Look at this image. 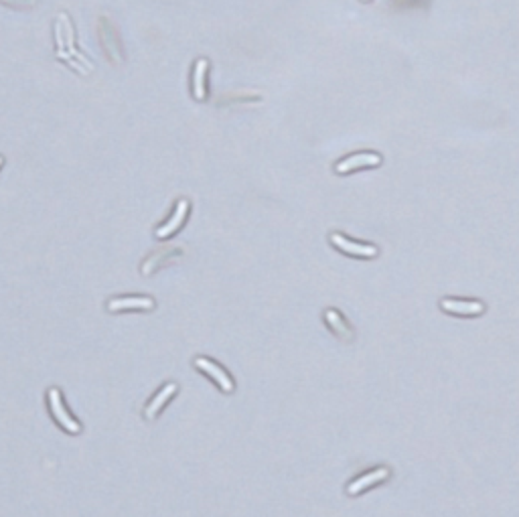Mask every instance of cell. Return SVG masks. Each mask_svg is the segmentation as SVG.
<instances>
[{
	"mask_svg": "<svg viewBox=\"0 0 519 517\" xmlns=\"http://www.w3.org/2000/svg\"><path fill=\"white\" fill-rule=\"evenodd\" d=\"M381 165V156L375 154V152H359V154H351L347 156L345 160L337 162L335 171L345 175V173H351L355 169H363V167H377Z\"/></svg>",
	"mask_w": 519,
	"mask_h": 517,
	"instance_id": "cell-1",
	"label": "cell"
},
{
	"mask_svg": "<svg viewBox=\"0 0 519 517\" xmlns=\"http://www.w3.org/2000/svg\"><path fill=\"white\" fill-rule=\"evenodd\" d=\"M49 406H51V412H53V416L57 418V422L65 428V430H70V432H74L77 434L81 428H79V424L75 422L74 418L67 414V410L63 408V402H61V392L59 390H49Z\"/></svg>",
	"mask_w": 519,
	"mask_h": 517,
	"instance_id": "cell-2",
	"label": "cell"
},
{
	"mask_svg": "<svg viewBox=\"0 0 519 517\" xmlns=\"http://www.w3.org/2000/svg\"><path fill=\"white\" fill-rule=\"evenodd\" d=\"M331 242H333V246H337L339 250H343V252H347V254H351V256H363V258H373V256H377V248H375V246H366V244L351 242V240H347V238L341 235V233H333V235H331Z\"/></svg>",
	"mask_w": 519,
	"mask_h": 517,
	"instance_id": "cell-3",
	"label": "cell"
},
{
	"mask_svg": "<svg viewBox=\"0 0 519 517\" xmlns=\"http://www.w3.org/2000/svg\"><path fill=\"white\" fill-rule=\"evenodd\" d=\"M59 21H61V25H63V35H65V49H67V53L74 57L75 61L81 65V67H85L87 72H92L94 70V65H92V61H87L77 49H75V35H74V25H72V21H70V17L65 14V12H61L59 14Z\"/></svg>",
	"mask_w": 519,
	"mask_h": 517,
	"instance_id": "cell-4",
	"label": "cell"
},
{
	"mask_svg": "<svg viewBox=\"0 0 519 517\" xmlns=\"http://www.w3.org/2000/svg\"><path fill=\"white\" fill-rule=\"evenodd\" d=\"M195 366L199 368V370H203L209 377H213V381L222 388L223 392H231L233 390V381L229 379V375L222 370V368H218L215 363H211L209 359H205V357H197L195 359Z\"/></svg>",
	"mask_w": 519,
	"mask_h": 517,
	"instance_id": "cell-5",
	"label": "cell"
},
{
	"mask_svg": "<svg viewBox=\"0 0 519 517\" xmlns=\"http://www.w3.org/2000/svg\"><path fill=\"white\" fill-rule=\"evenodd\" d=\"M187 211H189V201H187V199H181V201L177 203V209H175V213H173V218L165 223L162 227L156 229V238H169V235H173V233L183 225V222H185Z\"/></svg>",
	"mask_w": 519,
	"mask_h": 517,
	"instance_id": "cell-6",
	"label": "cell"
},
{
	"mask_svg": "<svg viewBox=\"0 0 519 517\" xmlns=\"http://www.w3.org/2000/svg\"><path fill=\"white\" fill-rule=\"evenodd\" d=\"M441 306L445 308L446 313H454V315H481L485 310L483 302H469V300H452V298H445L441 302Z\"/></svg>",
	"mask_w": 519,
	"mask_h": 517,
	"instance_id": "cell-7",
	"label": "cell"
},
{
	"mask_svg": "<svg viewBox=\"0 0 519 517\" xmlns=\"http://www.w3.org/2000/svg\"><path fill=\"white\" fill-rule=\"evenodd\" d=\"M207 70H209L207 59H199L195 63V72H193V96H195V100H205V96H207V87H205Z\"/></svg>",
	"mask_w": 519,
	"mask_h": 517,
	"instance_id": "cell-8",
	"label": "cell"
},
{
	"mask_svg": "<svg viewBox=\"0 0 519 517\" xmlns=\"http://www.w3.org/2000/svg\"><path fill=\"white\" fill-rule=\"evenodd\" d=\"M154 306V302L147 296H138V298H114L108 302V310L118 313V310H126V308H145L150 310Z\"/></svg>",
	"mask_w": 519,
	"mask_h": 517,
	"instance_id": "cell-9",
	"label": "cell"
},
{
	"mask_svg": "<svg viewBox=\"0 0 519 517\" xmlns=\"http://www.w3.org/2000/svg\"><path fill=\"white\" fill-rule=\"evenodd\" d=\"M385 477H388V469H377V471H373V473H368V475H363L361 479L353 481V483H351V485L347 487V493H351V495H357V493H361L363 489L371 487L373 483L385 479Z\"/></svg>",
	"mask_w": 519,
	"mask_h": 517,
	"instance_id": "cell-10",
	"label": "cell"
},
{
	"mask_svg": "<svg viewBox=\"0 0 519 517\" xmlns=\"http://www.w3.org/2000/svg\"><path fill=\"white\" fill-rule=\"evenodd\" d=\"M175 392H177V383H167V386H165V390H162V392H160V394H158L152 402H150L149 408H147V418L152 420V418L160 412V408L167 404V400H169Z\"/></svg>",
	"mask_w": 519,
	"mask_h": 517,
	"instance_id": "cell-11",
	"label": "cell"
},
{
	"mask_svg": "<svg viewBox=\"0 0 519 517\" xmlns=\"http://www.w3.org/2000/svg\"><path fill=\"white\" fill-rule=\"evenodd\" d=\"M325 317H327V321L331 323V327H333L335 331L339 333V335H343V337H351V331L345 327V321H343V319H341L335 310H327V315H325Z\"/></svg>",
	"mask_w": 519,
	"mask_h": 517,
	"instance_id": "cell-12",
	"label": "cell"
},
{
	"mask_svg": "<svg viewBox=\"0 0 519 517\" xmlns=\"http://www.w3.org/2000/svg\"><path fill=\"white\" fill-rule=\"evenodd\" d=\"M2 162H4V158H2V156H0V167H2Z\"/></svg>",
	"mask_w": 519,
	"mask_h": 517,
	"instance_id": "cell-13",
	"label": "cell"
}]
</instances>
